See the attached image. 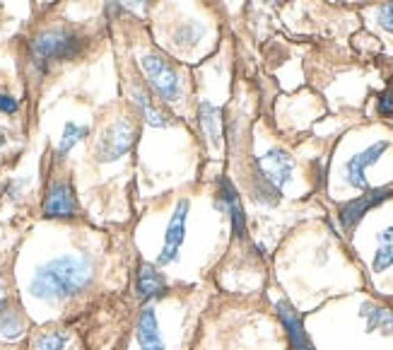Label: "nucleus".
<instances>
[{"label":"nucleus","instance_id":"obj_4","mask_svg":"<svg viewBox=\"0 0 393 350\" xmlns=\"http://www.w3.org/2000/svg\"><path fill=\"white\" fill-rule=\"evenodd\" d=\"M188 211H191V206H188V201L183 198V201L176 203L174 213H171L169 222H167L162 249H160V254H157V266H160V268H169V266H174L176 261H179L183 242H186Z\"/></svg>","mask_w":393,"mask_h":350},{"label":"nucleus","instance_id":"obj_2","mask_svg":"<svg viewBox=\"0 0 393 350\" xmlns=\"http://www.w3.org/2000/svg\"><path fill=\"white\" fill-rule=\"evenodd\" d=\"M256 181H254V193L256 201L263 206H275L282 196V189L290 184L292 172H295V160L280 148H272L265 155L256 160Z\"/></svg>","mask_w":393,"mask_h":350},{"label":"nucleus","instance_id":"obj_18","mask_svg":"<svg viewBox=\"0 0 393 350\" xmlns=\"http://www.w3.org/2000/svg\"><path fill=\"white\" fill-rule=\"evenodd\" d=\"M68 343H70V333L68 331H41L31 338V350H66Z\"/></svg>","mask_w":393,"mask_h":350},{"label":"nucleus","instance_id":"obj_1","mask_svg":"<svg viewBox=\"0 0 393 350\" xmlns=\"http://www.w3.org/2000/svg\"><path fill=\"white\" fill-rule=\"evenodd\" d=\"M94 266L85 254H63L36 268L29 280V295L46 305H61L82 295L92 285Z\"/></svg>","mask_w":393,"mask_h":350},{"label":"nucleus","instance_id":"obj_24","mask_svg":"<svg viewBox=\"0 0 393 350\" xmlns=\"http://www.w3.org/2000/svg\"><path fill=\"white\" fill-rule=\"evenodd\" d=\"M0 112L15 114V112H17V102H15L13 97H8V95H0Z\"/></svg>","mask_w":393,"mask_h":350},{"label":"nucleus","instance_id":"obj_11","mask_svg":"<svg viewBox=\"0 0 393 350\" xmlns=\"http://www.w3.org/2000/svg\"><path fill=\"white\" fill-rule=\"evenodd\" d=\"M135 341H138L140 350H164V336L160 328V317L157 312L148 305L138 317L135 324Z\"/></svg>","mask_w":393,"mask_h":350},{"label":"nucleus","instance_id":"obj_21","mask_svg":"<svg viewBox=\"0 0 393 350\" xmlns=\"http://www.w3.org/2000/svg\"><path fill=\"white\" fill-rule=\"evenodd\" d=\"M376 112L381 114V116L391 119L393 116V90H384L376 99Z\"/></svg>","mask_w":393,"mask_h":350},{"label":"nucleus","instance_id":"obj_20","mask_svg":"<svg viewBox=\"0 0 393 350\" xmlns=\"http://www.w3.org/2000/svg\"><path fill=\"white\" fill-rule=\"evenodd\" d=\"M87 135V126H77V123H66V130H63V138L59 143V155H68L82 138Z\"/></svg>","mask_w":393,"mask_h":350},{"label":"nucleus","instance_id":"obj_13","mask_svg":"<svg viewBox=\"0 0 393 350\" xmlns=\"http://www.w3.org/2000/svg\"><path fill=\"white\" fill-rule=\"evenodd\" d=\"M219 201L224 203V211L229 213V220H232V229L237 237H246V218L244 208L239 201V193L234 189V184L229 179H219Z\"/></svg>","mask_w":393,"mask_h":350},{"label":"nucleus","instance_id":"obj_25","mask_svg":"<svg viewBox=\"0 0 393 350\" xmlns=\"http://www.w3.org/2000/svg\"><path fill=\"white\" fill-rule=\"evenodd\" d=\"M8 305V300H5V290H3V285H0V307H5Z\"/></svg>","mask_w":393,"mask_h":350},{"label":"nucleus","instance_id":"obj_12","mask_svg":"<svg viewBox=\"0 0 393 350\" xmlns=\"http://www.w3.org/2000/svg\"><path fill=\"white\" fill-rule=\"evenodd\" d=\"M275 310H277V317H280L282 326H285V331H287V336H290V343L295 346V350H316L314 343L309 341L307 331H304V324H302L300 314H297V310L290 305V302L280 300Z\"/></svg>","mask_w":393,"mask_h":350},{"label":"nucleus","instance_id":"obj_22","mask_svg":"<svg viewBox=\"0 0 393 350\" xmlns=\"http://www.w3.org/2000/svg\"><path fill=\"white\" fill-rule=\"evenodd\" d=\"M376 22H379L386 32L393 34V0H391V3H386V5H381L379 13H376Z\"/></svg>","mask_w":393,"mask_h":350},{"label":"nucleus","instance_id":"obj_17","mask_svg":"<svg viewBox=\"0 0 393 350\" xmlns=\"http://www.w3.org/2000/svg\"><path fill=\"white\" fill-rule=\"evenodd\" d=\"M201 126H203V133H206L213 143H217L219 130H222V112H219V107H215L210 102L201 104Z\"/></svg>","mask_w":393,"mask_h":350},{"label":"nucleus","instance_id":"obj_15","mask_svg":"<svg viewBox=\"0 0 393 350\" xmlns=\"http://www.w3.org/2000/svg\"><path fill=\"white\" fill-rule=\"evenodd\" d=\"M371 268H374V273H384V271L393 268V225L376 234V249H374V259H371Z\"/></svg>","mask_w":393,"mask_h":350},{"label":"nucleus","instance_id":"obj_7","mask_svg":"<svg viewBox=\"0 0 393 350\" xmlns=\"http://www.w3.org/2000/svg\"><path fill=\"white\" fill-rule=\"evenodd\" d=\"M393 196V186H379V189H367L362 196L353 198V201H348L345 206H340L338 211V220L343 225V229H355V225H357L367 213L371 211V208L381 206L384 201H389Z\"/></svg>","mask_w":393,"mask_h":350},{"label":"nucleus","instance_id":"obj_9","mask_svg":"<svg viewBox=\"0 0 393 350\" xmlns=\"http://www.w3.org/2000/svg\"><path fill=\"white\" fill-rule=\"evenodd\" d=\"M46 218H75L77 215V198L68 181H56L49 186L41 206Z\"/></svg>","mask_w":393,"mask_h":350},{"label":"nucleus","instance_id":"obj_14","mask_svg":"<svg viewBox=\"0 0 393 350\" xmlns=\"http://www.w3.org/2000/svg\"><path fill=\"white\" fill-rule=\"evenodd\" d=\"M367 331L381 333V336H393V310L389 307H381L376 302H364L362 310H360Z\"/></svg>","mask_w":393,"mask_h":350},{"label":"nucleus","instance_id":"obj_10","mask_svg":"<svg viewBox=\"0 0 393 350\" xmlns=\"http://www.w3.org/2000/svg\"><path fill=\"white\" fill-rule=\"evenodd\" d=\"M167 292V278L162 275L160 266L152 264H140L138 271H135V297H138L143 305H150V302L160 300Z\"/></svg>","mask_w":393,"mask_h":350},{"label":"nucleus","instance_id":"obj_19","mask_svg":"<svg viewBox=\"0 0 393 350\" xmlns=\"http://www.w3.org/2000/svg\"><path fill=\"white\" fill-rule=\"evenodd\" d=\"M24 333V324L17 317V312H13L8 305L0 307V338L5 341H17Z\"/></svg>","mask_w":393,"mask_h":350},{"label":"nucleus","instance_id":"obj_6","mask_svg":"<svg viewBox=\"0 0 393 350\" xmlns=\"http://www.w3.org/2000/svg\"><path fill=\"white\" fill-rule=\"evenodd\" d=\"M138 138V128L128 119H118L109 128H104L102 138L97 143V160L99 162H116L121 160Z\"/></svg>","mask_w":393,"mask_h":350},{"label":"nucleus","instance_id":"obj_8","mask_svg":"<svg viewBox=\"0 0 393 350\" xmlns=\"http://www.w3.org/2000/svg\"><path fill=\"white\" fill-rule=\"evenodd\" d=\"M386 150H389V140H379V143H371L369 148H364L362 153L353 155V158L348 160V165H345V176H348V184L353 186V189H360V191L369 189L367 169H369L371 165H376Z\"/></svg>","mask_w":393,"mask_h":350},{"label":"nucleus","instance_id":"obj_3","mask_svg":"<svg viewBox=\"0 0 393 350\" xmlns=\"http://www.w3.org/2000/svg\"><path fill=\"white\" fill-rule=\"evenodd\" d=\"M82 51V39L70 29H49L34 36L31 41V54L39 63L49 61H70Z\"/></svg>","mask_w":393,"mask_h":350},{"label":"nucleus","instance_id":"obj_5","mask_svg":"<svg viewBox=\"0 0 393 350\" xmlns=\"http://www.w3.org/2000/svg\"><path fill=\"white\" fill-rule=\"evenodd\" d=\"M140 68H143L150 87L164 99V102H176V99H179L181 95L179 75H176V70L167 63L162 56H157V54L140 56Z\"/></svg>","mask_w":393,"mask_h":350},{"label":"nucleus","instance_id":"obj_23","mask_svg":"<svg viewBox=\"0 0 393 350\" xmlns=\"http://www.w3.org/2000/svg\"><path fill=\"white\" fill-rule=\"evenodd\" d=\"M145 0H109L107 10L109 13H116V10H140Z\"/></svg>","mask_w":393,"mask_h":350},{"label":"nucleus","instance_id":"obj_26","mask_svg":"<svg viewBox=\"0 0 393 350\" xmlns=\"http://www.w3.org/2000/svg\"><path fill=\"white\" fill-rule=\"evenodd\" d=\"M0 145H3V135H0Z\"/></svg>","mask_w":393,"mask_h":350},{"label":"nucleus","instance_id":"obj_16","mask_svg":"<svg viewBox=\"0 0 393 350\" xmlns=\"http://www.w3.org/2000/svg\"><path fill=\"white\" fill-rule=\"evenodd\" d=\"M133 104L138 107V112H140V116L145 119V121L150 123V126H155V128H164L167 123H169V119L164 116V114L160 112V109L155 107V104L150 102V97L145 95L140 87H133Z\"/></svg>","mask_w":393,"mask_h":350}]
</instances>
